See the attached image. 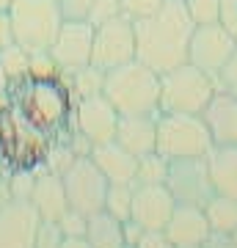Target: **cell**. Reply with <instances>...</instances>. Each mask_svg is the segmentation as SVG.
Here are the masks:
<instances>
[{
    "label": "cell",
    "instance_id": "cell-1",
    "mask_svg": "<svg viewBox=\"0 0 237 248\" xmlns=\"http://www.w3.org/2000/svg\"><path fill=\"white\" fill-rule=\"evenodd\" d=\"M196 22L185 0H166L155 14L135 19V58L158 75L188 63V47Z\"/></svg>",
    "mask_w": 237,
    "mask_h": 248
},
{
    "label": "cell",
    "instance_id": "cell-2",
    "mask_svg": "<svg viewBox=\"0 0 237 248\" xmlns=\"http://www.w3.org/2000/svg\"><path fill=\"white\" fill-rule=\"evenodd\" d=\"M6 99L22 110L31 124L50 133L55 141H66L75 133V94L63 75H28L14 80Z\"/></svg>",
    "mask_w": 237,
    "mask_h": 248
},
{
    "label": "cell",
    "instance_id": "cell-3",
    "mask_svg": "<svg viewBox=\"0 0 237 248\" xmlns=\"http://www.w3.org/2000/svg\"><path fill=\"white\" fill-rule=\"evenodd\" d=\"M53 143V135L28 122L14 102L9 99L0 102V160L9 171L44 169V160Z\"/></svg>",
    "mask_w": 237,
    "mask_h": 248
},
{
    "label": "cell",
    "instance_id": "cell-4",
    "mask_svg": "<svg viewBox=\"0 0 237 248\" xmlns=\"http://www.w3.org/2000/svg\"><path fill=\"white\" fill-rule=\"evenodd\" d=\"M119 116H158L160 113V75L138 58L105 72L102 89Z\"/></svg>",
    "mask_w": 237,
    "mask_h": 248
},
{
    "label": "cell",
    "instance_id": "cell-5",
    "mask_svg": "<svg viewBox=\"0 0 237 248\" xmlns=\"http://www.w3.org/2000/svg\"><path fill=\"white\" fill-rule=\"evenodd\" d=\"M215 94H218V80L190 61L160 75V113L202 116Z\"/></svg>",
    "mask_w": 237,
    "mask_h": 248
},
{
    "label": "cell",
    "instance_id": "cell-6",
    "mask_svg": "<svg viewBox=\"0 0 237 248\" xmlns=\"http://www.w3.org/2000/svg\"><path fill=\"white\" fill-rule=\"evenodd\" d=\"M14 42L28 53L50 50L58 28L63 25V14L58 0H14L9 6Z\"/></svg>",
    "mask_w": 237,
    "mask_h": 248
},
{
    "label": "cell",
    "instance_id": "cell-7",
    "mask_svg": "<svg viewBox=\"0 0 237 248\" xmlns=\"http://www.w3.org/2000/svg\"><path fill=\"white\" fill-rule=\"evenodd\" d=\"M212 149V135L204 116L193 113H158V146L166 160L207 157Z\"/></svg>",
    "mask_w": 237,
    "mask_h": 248
},
{
    "label": "cell",
    "instance_id": "cell-8",
    "mask_svg": "<svg viewBox=\"0 0 237 248\" xmlns=\"http://www.w3.org/2000/svg\"><path fill=\"white\" fill-rule=\"evenodd\" d=\"M61 179L72 210H78L83 215H94L105 207V193L111 182L88 155H80L72 160V166L61 174Z\"/></svg>",
    "mask_w": 237,
    "mask_h": 248
},
{
    "label": "cell",
    "instance_id": "cell-9",
    "mask_svg": "<svg viewBox=\"0 0 237 248\" xmlns=\"http://www.w3.org/2000/svg\"><path fill=\"white\" fill-rule=\"evenodd\" d=\"M130 61H135V22L127 14H119L108 22L94 25L91 63L108 72Z\"/></svg>",
    "mask_w": 237,
    "mask_h": 248
},
{
    "label": "cell",
    "instance_id": "cell-10",
    "mask_svg": "<svg viewBox=\"0 0 237 248\" xmlns=\"http://www.w3.org/2000/svg\"><path fill=\"white\" fill-rule=\"evenodd\" d=\"M166 187L171 190L176 204H193V207H207L215 185L210 177V163L207 157H179L168 160V177Z\"/></svg>",
    "mask_w": 237,
    "mask_h": 248
},
{
    "label": "cell",
    "instance_id": "cell-11",
    "mask_svg": "<svg viewBox=\"0 0 237 248\" xmlns=\"http://www.w3.org/2000/svg\"><path fill=\"white\" fill-rule=\"evenodd\" d=\"M235 50H237V39L221 22L196 25L193 36H190V47H188V61L199 69H204L207 75H212V78H218V72L223 69V63L232 58Z\"/></svg>",
    "mask_w": 237,
    "mask_h": 248
},
{
    "label": "cell",
    "instance_id": "cell-12",
    "mask_svg": "<svg viewBox=\"0 0 237 248\" xmlns=\"http://www.w3.org/2000/svg\"><path fill=\"white\" fill-rule=\"evenodd\" d=\"M91 50H94V25L88 19H63L50 45V55L61 75H69L91 63Z\"/></svg>",
    "mask_w": 237,
    "mask_h": 248
},
{
    "label": "cell",
    "instance_id": "cell-13",
    "mask_svg": "<svg viewBox=\"0 0 237 248\" xmlns=\"http://www.w3.org/2000/svg\"><path fill=\"white\" fill-rule=\"evenodd\" d=\"M116 127H119V110L111 105L105 94L75 99V130L86 135L91 143L113 141Z\"/></svg>",
    "mask_w": 237,
    "mask_h": 248
},
{
    "label": "cell",
    "instance_id": "cell-14",
    "mask_svg": "<svg viewBox=\"0 0 237 248\" xmlns=\"http://www.w3.org/2000/svg\"><path fill=\"white\" fill-rule=\"evenodd\" d=\"M42 215L31 202L11 199L0 207V248H36Z\"/></svg>",
    "mask_w": 237,
    "mask_h": 248
},
{
    "label": "cell",
    "instance_id": "cell-15",
    "mask_svg": "<svg viewBox=\"0 0 237 248\" xmlns=\"http://www.w3.org/2000/svg\"><path fill=\"white\" fill-rule=\"evenodd\" d=\"M174 207L176 202L166 185H132V221L143 232L166 229Z\"/></svg>",
    "mask_w": 237,
    "mask_h": 248
},
{
    "label": "cell",
    "instance_id": "cell-16",
    "mask_svg": "<svg viewBox=\"0 0 237 248\" xmlns=\"http://www.w3.org/2000/svg\"><path fill=\"white\" fill-rule=\"evenodd\" d=\"M163 232L174 243V248H188V246L202 248L207 243V237L212 234L204 207H193V204H176Z\"/></svg>",
    "mask_w": 237,
    "mask_h": 248
},
{
    "label": "cell",
    "instance_id": "cell-17",
    "mask_svg": "<svg viewBox=\"0 0 237 248\" xmlns=\"http://www.w3.org/2000/svg\"><path fill=\"white\" fill-rule=\"evenodd\" d=\"M88 157L97 163V169L105 174L108 182L113 185H135V174H138V157L127 152L122 143L105 141V143H94Z\"/></svg>",
    "mask_w": 237,
    "mask_h": 248
},
{
    "label": "cell",
    "instance_id": "cell-18",
    "mask_svg": "<svg viewBox=\"0 0 237 248\" xmlns=\"http://www.w3.org/2000/svg\"><path fill=\"white\" fill-rule=\"evenodd\" d=\"M202 116L212 135V146H237V97L218 89Z\"/></svg>",
    "mask_w": 237,
    "mask_h": 248
},
{
    "label": "cell",
    "instance_id": "cell-19",
    "mask_svg": "<svg viewBox=\"0 0 237 248\" xmlns=\"http://www.w3.org/2000/svg\"><path fill=\"white\" fill-rule=\"evenodd\" d=\"M116 141L135 157H143L158 146V116H119Z\"/></svg>",
    "mask_w": 237,
    "mask_h": 248
},
{
    "label": "cell",
    "instance_id": "cell-20",
    "mask_svg": "<svg viewBox=\"0 0 237 248\" xmlns=\"http://www.w3.org/2000/svg\"><path fill=\"white\" fill-rule=\"evenodd\" d=\"M31 204L39 210V215H42L44 221H58L69 210V199H66V187H63L61 174H53V171L36 174Z\"/></svg>",
    "mask_w": 237,
    "mask_h": 248
},
{
    "label": "cell",
    "instance_id": "cell-21",
    "mask_svg": "<svg viewBox=\"0 0 237 248\" xmlns=\"http://www.w3.org/2000/svg\"><path fill=\"white\" fill-rule=\"evenodd\" d=\"M207 163L215 193L237 199V146H212Z\"/></svg>",
    "mask_w": 237,
    "mask_h": 248
},
{
    "label": "cell",
    "instance_id": "cell-22",
    "mask_svg": "<svg viewBox=\"0 0 237 248\" xmlns=\"http://www.w3.org/2000/svg\"><path fill=\"white\" fill-rule=\"evenodd\" d=\"M86 240L91 243V248H124V223L119 218H113L111 213L99 210V213L88 215L86 226Z\"/></svg>",
    "mask_w": 237,
    "mask_h": 248
},
{
    "label": "cell",
    "instance_id": "cell-23",
    "mask_svg": "<svg viewBox=\"0 0 237 248\" xmlns=\"http://www.w3.org/2000/svg\"><path fill=\"white\" fill-rule=\"evenodd\" d=\"M207 213V221H210V229L215 234H232L237 229V199H229V196L215 193L204 207Z\"/></svg>",
    "mask_w": 237,
    "mask_h": 248
},
{
    "label": "cell",
    "instance_id": "cell-24",
    "mask_svg": "<svg viewBox=\"0 0 237 248\" xmlns=\"http://www.w3.org/2000/svg\"><path fill=\"white\" fill-rule=\"evenodd\" d=\"M63 78L69 83L75 99L94 97V94H102V89H105V69H99L94 63H86V66H80V69L69 72V75H63Z\"/></svg>",
    "mask_w": 237,
    "mask_h": 248
},
{
    "label": "cell",
    "instance_id": "cell-25",
    "mask_svg": "<svg viewBox=\"0 0 237 248\" xmlns=\"http://www.w3.org/2000/svg\"><path fill=\"white\" fill-rule=\"evenodd\" d=\"M0 69L9 75V80H22L31 75V53H28L22 45L11 42L0 50Z\"/></svg>",
    "mask_w": 237,
    "mask_h": 248
},
{
    "label": "cell",
    "instance_id": "cell-26",
    "mask_svg": "<svg viewBox=\"0 0 237 248\" xmlns=\"http://www.w3.org/2000/svg\"><path fill=\"white\" fill-rule=\"evenodd\" d=\"M166 177H168V160L160 152H149V155L138 157V174H135L138 185H166Z\"/></svg>",
    "mask_w": 237,
    "mask_h": 248
},
{
    "label": "cell",
    "instance_id": "cell-27",
    "mask_svg": "<svg viewBox=\"0 0 237 248\" xmlns=\"http://www.w3.org/2000/svg\"><path fill=\"white\" fill-rule=\"evenodd\" d=\"M105 213H111L113 218L119 221H130L132 218V185H108V193H105Z\"/></svg>",
    "mask_w": 237,
    "mask_h": 248
},
{
    "label": "cell",
    "instance_id": "cell-28",
    "mask_svg": "<svg viewBox=\"0 0 237 248\" xmlns=\"http://www.w3.org/2000/svg\"><path fill=\"white\" fill-rule=\"evenodd\" d=\"M78 157L75 149L69 146V141H55L47 152V160H44V171H53V174H63V171L72 166V160Z\"/></svg>",
    "mask_w": 237,
    "mask_h": 248
},
{
    "label": "cell",
    "instance_id": "cell-29",
    "mask_svg": "<svg viewBox=\"0 0 237 248\" xmlns=\"http://www.w3.org/2000/svg\"><path fill=\"white\" fill-rule=\"evenodd\" d=\"M185 9L196 25H210L221 17V0H185Z\"/></svg>",
    "mask_w": 237,
    "mask_h": 248
},
{
    "label": "cell",
    "instance_id": "cell-30",
    "mask_svg": "<svg viewBox=\"0 0 237 248\" xmlns=\"http://www.w3.org/2000/svg\"><path fill=\"white\" fill-rule=\"evenodd\" d=\"M36 185V171H9V187H11V199H22V202H31V193H33Z\"/></svg>",
    "mask_w": 237,
    "mask_h": 248
},
{
    "label": "cell",
    "instance_id": "cell-31",
    "mask_svg": "<svg viewBox=\"0 0 237 248\" xmlns=\"http://www.w3.org/2000/svg\"><path fill=\"white\" fill-rule=\"evenodd\" d=\"M66 240L61 223L58 221H44L39 223V232H36V248H61V243Z\"/></svg>",
    "mask_w": 237,
    "mask_h": 248
},
{
    "label": "cell",
    "instance_id": "cell-32",
    "mask_svg": "<svg viewBox=\"0 0 237 248\" xmlns=\"http://www.w3.org/2000/svg\"><path fill=\"white\" fill-rule=\"evenodd\" d=\"M58 223H61V229L66 237H86V226H88V215L78 213V210H66V213L58 218Z\"/></svg>",
    "mask_w": 237,
    "mask_h": 248
},
{
    "label": "cell",
    "instance_id": "cell-33",
    "mask_svg": "<svg viewBox=\"0 0 237 248\" xmlns=\"http://www.w3.org/2000/svg\"><path fill=\"white\" fill-rule=\"evenodd\" d=\"M163 3L166 0H122V14H127L135 22V19H143L149 14H155Z\"/></svg>",
    "mask_w": 237,
    "mask_h": 248
},
{
    "label": "cell",
    "instance_id": "cell-34",
    "mask_svg": "<svg viewBox=\"0 0 237 248\" xmlns=\"http://www.w3.org/2000/svg\"><path fill=\"white\" fill-rule=\"evenodd\" d=\"M122 14V0H94L91 6V14H88V22L91 25H99V22H108Z\"/></svg>",
    "mask_w": 237,
    "mask_h": 248
},
{
    "label": "cell",
    "instance_id": "cell-35",
    "mask_svg": "<svg viewBox=\"0 0 237 248\" xmlns=\"http://www.w3.org/2000/svg\"><path fill=\"white\" fill-rule=\"evenodd\" d=\"M218 89L226 91V94H232V97H237V50L232 53V58H229L226 63H223V69L218 72Z\"/></svg>",
    "mask_w": 237,
    "mask_h": 248
},
{
    "label": "cell",
    "instance_id": "cell-36",
    "mask_svg": "<svg viewBox=\"0 0 237 248\" xmlns=\"http://www.w3.org/2000/svg\"><path fill=\"white\" fill-rule=\"evenodd\" d=\"M91 6H94V0H58L63 19H88Z\"/></svg>",
    "mask_w": 237,
    "mask_h": 248
},
{
    "label": "cell",
    "instance_id": "cell-37",
    "mask_svg": "<svg viewBox=\"0 0 237 248\" xmlns=\"http://www.w3.org/2000/svg\"><path fill=\"white\" fill-rule=\"evenodd\" d=\"M135 248H174V243L168 240V234L163 229H149V232H141Z\"/></svg>",
    "mask_w": 237,
    "mask_h": 248
},
{
    "label": "cell",
    "instance_id": "cell-38",
    "mask_svg": "<svg viewBox=\"0 0 237 248\" xmlns=\"http://www.w3.org/2000/svg\"><path fill=\"white\" fill-rule=\"evenodd\" d=\"M218 22L237 39V0H221V17Z\"/></svg>",
    "mask_w": 237,
    "mask_h": 248
},
{
    "label": "cell",
    "instance_id": "cell-39",
    "mask_svg": "<svg viewBox=\"0 0 237 248\" xmlns=\"http://www.w3.org/2000/svg\"><path fill=\"white\" fill-rule=\"evenodd\" d=\"M14 42V31H11V17L9 9H0V45L6 47Z\"/></svg>",
    "mask_w": 237,
    "mask_h": 248
},
{
    "label": "cell",
    "instance_id": "cell-40",
    "mask_svg": "<svg viewBox=\"0 0 237 248\" xmlns=\"http://www.w3.org/2000/svg\"><path fill=\"white\" fill-rule=\"evenodd\" d=\"M202 248H237V246L232 243V237H229V234H215V232H212Z\"/></svg>",
    "mask_w": 237,
    "mask_h": 248
},
{
    "label": "cell",
    "instance_id": "cell-41",
    "mask_svg": "<svg viewBox=\"0 0 237 248\" xmlns=\"http://www.w3.org/2000/svg\"><path fill=\"white\" fill-rule=\"evenodd\" d=\"M11 202V187H9V177L0 179V207H6Z\"/></svg>",
    "mask_w": 237,
    "mask_h": 248
},
{
    "label": "cell",
    "instance_id": "cell-42",
    "mask_svg": "<svg viewBox=\"0 0 237 248\" xmlns=\"http://www.w3.org/2000/svg\"><path fill=\"white\" fill-rule=\"evenodd\" d=\"M61 248H91V243L86 237H66L61 243Z\"/></svg>",
    "mask_w": 237,
    "mask_h": 248
},
{
    "label": "cell",
    "instance_id": "cell-43",
    "mask_svg": "<svg viewBox=\"0 0 237 248\" xmlns=\"http://www.w3.org/2000/svg\"><path fill=\"white\" fill-rule=\"evenodd\" d=\"M9 86H11V80H9V75L0 69V99L6 97V91H9Z\"/></svg>",
    "mask_w": 237,
    "mask_h": 248
},
{
    "label": "cell",
    "instance_id": "cell-44",
    "mask_svg": "<svg viewBox=\"0 0 237 248\" xmlns=\"http://www.w3.org/2000/svg\"><path fill=\"white\" fill-rule=\"evenodd\" d=\"M11 3H14V0H0V9H9Z\"/></svg>",
    "mask_w": 237,
    "mask_h": 248
},
{
    "label": "cell",
    "instance_id": "cell-45",
    "mask_svg": "<svg viewBox=\"0 0 237 248\" xmlns=\"http://www.w3.org/2000/svg\"><path fill=\"white\" fill-rule=\"evenodd\" d=\"M229 237H232V243H235V246H237V229L232 232V234H229Z\"/></svg>",
    "mask_w": 237,
    "mask_h": 248
},
{
    "label": "cell",
    "instance_id": "cell-46",
    "mask_svg": "<svg viewBox=\"0 0 237 248\" xmlns=\"http://www.w3.org/2000/svg\"><path fill=\"white\" fill-rule=\"evenodd\" d=\"M188 248H199V246H188Z\"/></svg>",
    "mask_w": 237,
    "mask_h": 248
},
{
    "label": "cell",
    "instance_id": "cell-47",
    "mask_svg": "<svg viewBox=\"0 0 237 248\" xmlns=\"http://www.w3.org/2000/svg\"><path fill=\"white\" fill-rule=\"evenodd\" d=\"M124 248H135V246H124Z\"/></svg>",
    "mask_w": 237,
    "mask_h": 248
},
{
    "label": "cell",
    "instance_id": "cell-48",
    "mask_svg": "<svg viewBox=\"0 0 237 248\" xmlns=\"http://www.w3.org/2000/svg\"><path fill=\"white\" fill-rule=\"evenodd\" d=\"M0 50H3V45H0Z\"/></svg>",
    "mask_w": 237,
    "mask_h": 248
}]
</instances>
